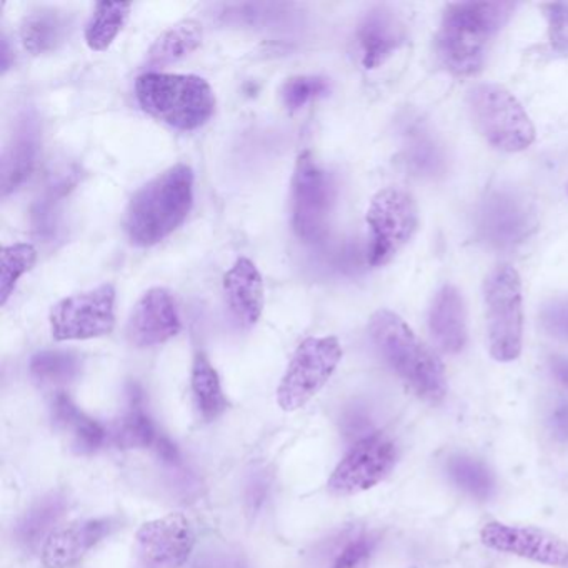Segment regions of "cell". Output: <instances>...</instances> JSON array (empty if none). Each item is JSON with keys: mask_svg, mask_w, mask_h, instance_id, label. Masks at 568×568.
<instances>
[{"mask_svg": "<svg viewBox=\"0 0 568 568\" xmlns=\"http://www.w3.org/2000/svg\"><path fill=\"white\" fill-rule=\"evenodd\" d=\"M335 189L312 152L298 155L292 178V229L305 244H317L327 235Z\"/></svg>", "mask_w": 568, "mask_h": 568, "instance_id": "9", "label": "cell"}, {"mask_svg": "<svg viewBox=\"0 0 568 568\" xmlns=\"http://www.w3.org/2000/svg\"><path fill=\"white\" fill-rule=\"evenodd\" d=\"M551 371H554L555 377L568 388V358H551Z\"/></svg>", "mask_w": 568, "mask_h": 568, "instance_id": "36", "label": "cell"}, {"mask_svg": "<svg viewBox=\"0 0 568 568\" xmlns=\"http://www.w3.org/2000/svg\"><path fill=\"white\" fill-rule=\"evenodd\" d=\"M521 222H524V212L518 211L517 205L511 204L510 199H500L485 214V231L490 235L491 241L501 244L504 224L507 225L510 241H515L518 232L524 229L521 227Z\"/></svg>", "mask_w": 568, "mask_h": 568, "instance_id": "31", "label": "cell"}, {"mask_svg": "<svg viewBox=\"0 0 568 568\" xmlns=\"http://www.w3.org/2000/svg\"><path fill=\"white\" fill-rule=\"evenodd\" d=\"M514 11V2L505 0L448 4L435 39L442 65L454 78L477 75Z\"/></svg>", "mask_w": 568, "mask_h": 568, "instance_id": "1", "label": "cell"}, {"mask_svg": "<svg viewBox=\"0 0 568 568\" xmlns=\"http://www.w3.org/2000/svg\"><path fill=\"white\" fill-rule=\"evenodd\" d=\"M544 324L551 334L568 338V301L555 302L545 308Z\"/></svg>", "mask_w": 568, "mask_h": 568, "instance_id": "34", "label": "cell"}, {"mask_svg": "<svg viewBox=\"0 0 568 568\" xmlns=\"http://www.w3.org/2000/svg\"><path fill=\"white\" fill-rule=\"evenodd\" d=\"M38 262V248L32 244L19 242V244L6 245L0 254V305L4 307L11 295L14 294L22 275L34 268Z\"/></svg>", "mask_w": 568, "mask_h": 568, "instance_id": "28", "label": "cell"}, {"mask_svg": "<svg viewBox=\"0 0 568 568\" xmlns=\"http://www.w3.org/2000/svg\"><path fill=\"white\" fill-rule=\"evenodd\" d=\"M31 375L45 387H64L81 375L82 361L68 351H42L31 358Z\"/></svg>", "mask_w": 568, "mask_h": 568, "instance_id": "27", "label": "cell"}, {"mask_svg": "<svg viewBox=\"0 0 568 568\" xmlns=\"http://www.w3.org/2000/svg\"><path fill=\"white\" fill-rule=\"evenodd\" d=\"M154 422L144 407V392L138 384L128 388V407L115 420L111 438L119 448H155L161 440Z\"/></svg>", "mask_w": 568, "mask_h": 568, "instance_id": "22", "label": "cell"}, {"mask_svg": "<svg viewBox=\"0 0 568 568\" xmlns=\"http://www.w3.org/2000/svg\"><path fill=\"white\" fill-rule=\"evenodd\" d=\"M428 328L435 344L445 354H458L467 344V308L462 292L455 285L445 284L435 294L428 312Z\"/></svg>", "mask_w": 568, "mask_h": 568, "instance_id": "18", "label": "cell"}, {"mask_svg": "<svg viewBox=\"0 0 568 568\" xmlns=\"http://www.w3.org/2000/svg\"><path fill=\"white\" fill-rule=\"evenodd\" d=\"M488 348L494 361L514 362L524 345V294L517 268L500 264L484 282Z\"/></svg>", "mask_w": 568, "mask_h": 568, "instance_id": "5", "label": "cell"}, {"mask_svg": "<svg viewBox=\"0 0 568 568\" xmlns=\"http://www.w3.org/2000/svg\"><path fill=\"white\" fill-rule=\"evenodd\" d=\"M375 540L372 537L355 538L344 550L335 558L332 568H367L374 554Z\"/></svg>", "mask_w": 568, "mask_h": 568, "instance_id": "33", "label": "cell"}, {"mask_svg": "<svg viewBox=\"0 0 568 568\" xmlns=\"http://www.w3.org/2000/svg\"><path fill=\"white\" fill-rule=\"evenodd\" d=\"M68 501L61 495L52 494L39 500L19 524L18 541L28 551L42 548L49 535L55 530V524L64 515Z\"/></svg>", "mask_w": 568, "mask_h": 568, "instance_id": "25", "label": "cell"}, {"mask_svg": "<svg viewBox=\"0 0 568 568\" xmlns=\"http://www.w3.org/2000/svg\"><path fill=\"white\" fill-rule=\"evenodd\" d=\"M368 332L375 347L388 367L430 405L440 404L448 384L440 358L420 341L410 325L395 314L381 308L368 322Z\"/></svg>", "mask_w": 568, "mask_h": 568, "instance_id": "3", "label": "cell"}, {"mask_svg": "<svg viewBox=\"0 0 568 568\" xmlns=\"http://www.w3.org/2000/svg\"><path fill=\"white\" fill-rule=\"evenodd\" d=\"M480 540L490 550L515 555L535 564L564 567L568 564V544L551 531L490 521L480 530Z\"/></svg>", "mask_w": 568, "mask_h": 568, "instance_id": "13", "label": "cell"}, {"mask_svg": "<svg viewBox=\"0 0 568 568\" xmlns=\"http://www.w3.org/2000/svg\"><path fill=\"white\" fill-rule=\"evenodd\" d=\"M9 54H11V52H9L8 39H4V41H2V74H6V72L9 71V68H11Z\"/></svg>", "mask_w": 568, "mask_h": 568, "instance_id": "37", "label": "cell"}, {"mask_svg": "<svg viewBox=\"0 0 568 568\" xmlns=\"http://www.w3.org/2000/svg\"><path fill=\"white\" fill-rule=\"evenodd\" d=\"M448 474L454 478L455 484L462 490L470 494L471 497H488L491 488H494L490 471L487 470V467L481 462L475 460L471 457L458 455V457L450 458V462H448Z\"/></svg>", "mask_w": 568, "mask_h": 568, "instance_id": "29", "label": "cell"}, {"mask_svg": "<svg viewBox=\"0 0 568 568\" xmlns=\"http://www.w3.org/2000/svg\"><path fill=\"white\" fill-rule=\"evenodd\" d=\"M551 428L555 437L560 440H568V404L560 405L551 417Z\"/></svg>", "mask_w": 568, "mask_h": 568, "instance_id": "35", "label": "cell"}, {"mask_svg": "<svg viewBox=\"0 0 568 568\" xmlns=\"http://www.w3.org/2000/svg\"><path fill=\"white\" fill-rule=\"evenodd\" d=\"M118 527L112 517L85 518L58 527L41 548L42 564L48 568H72L81 564Z\"/></svg>", "mask_w": 568, "mask_h": 568, "instance_id": "15", "label": "cell"}, {"mask_svg": "<svg viewBox=\"0 0 568 568\" xmlns=\"http://www.w3.org/2000/svg\"><path fill=\"white\" fill-rule=\"evenodd\" d=\"M342 361L337 337H308L295 348L277 388V405L284 412L305 407L331 381Z\"/></svg>", "mask_w": 568, "mask_h": 568, "instance_id": "8", "label": "cell"}, {"mask_svg": "<svg viewBox=\"0 0 568 568\" xmlns=\"http://www.w3.org/2000/svg\"><path fill=\"white\" fill-rule=\"evenodd\" d=\"M547 19L548 44L551 52L558 55H568V4L554 2L541 6Z\"/></svg>", "mask_w": 568, "mask_h": 568, "instance_id": "32", "label": "cell"}, {"mask_svg": "<svg viewBox=\"0 0 568 568\" xmlns=\"http://www.w3.org/2000/svg\"><path fill=\"white\" fill-rule=\"evenodd\" d=\"M39 152L38 124L31 115H24L18 122L14 134L9 139L2 152V168H0V189L2 195L18 191L36 168Z\"/></svg>", "mask_w": 568, "mask_h": 568, "instance_id": "20", "label": "cell"}, {"mask_svg": "<svg viewBox=\"0 0 568 568\" xmlns=\"http://www.w3.org/2000/svg\"><path fill=\"white\" fill-rule=\"evenodd\" d=\"M397 445L384 432L365 435L344 455L327 481L335 497H352L384 481L397 465Z\"/></svg>", "mask_w": 568, "mask_h": 568, "instance_id": "10", "label": "cell"}, {"mask_svg": "<svg viewBox=\"0 0 568 568\" xmlns=\"http://www.w3.org/2000/svg\"><path fill=\"white\" fill-rule=\"evenodd\" d=\"M195 528L182 511L145 521L135 535L139 568H181L195 548Z\"/></svg>", "mask_w": 568, "mask_h": 568, "instance_id": "12", "label": "cell"}, {"mask_svg": "<svg viewBox=\"0 0 568 568\" xmlns=\"http://www.w3.org/2000/svg\"><path fill=\"white\" fill-rule=\"evenodd\" d=\"M468 111L485 141L501 152H521L535 142L530 115L510 91L498 84H478L468 92Z\"/></svg>", "mask_w": 568, "mask_h": 568, "instance_id": "6", "label": "cell"}, {"mask_svg": "<svg viewBox=\"0 0 568 568\" xmlns=\"http://www.w3.org/2000/svg\"><path fill=\"white\" fill-rule=\"evenodd\" d=\"M129 2H101L95 4L94 14L85 26V42L94 52H104L114 44L118 36L124 31L131 16Z\"/></svg>", "mask_w": 568, "mask_h": 568, "instance_id": "26", "label": "cell"}, {"mask_svg": "<svg viewBox=\"0 0 568 568\" xmlns=\"http://www.w3.org/2000/svg\"><path fill=\"white\" fill-rule=\"evenodd\" d=\"M191 165L175 164L142 185L125 209L124 229L135 247H152L174 234L194 205Z\"/></svg>", "mask_w": 568, "mask_h": 568, "instance_id": "2", "label": "cell"}, {"mask_svg": "<svg viewBox=\"0 0 568 568\" xmlns=\"http://www.w3.org/2000/svg\"><path fill=\"white\" fill-rule=\"evenodd\" d=\"M224 294L239 324L251 328L261 321L265 304L264 278L251 258L239 257L225 272Z\"/></svg>", "mask_w": 568, "mask_h": 568, "instance_id": "17", "label": "cell"}, {"mask_svg": "<svg viewBox=\"0 0 568 568\" xmlns=\"http://www.w3.org/2000/svg\"><path fill=\"white\" fill-rule=\"evenodd\" d=\"M567 195H568V184H567Z\"/></svg>", "mask_w": 568, "mask_h": 568, "instance_id": "38", "label": "cell"}, {"mask_svg": "<svg viewBox=\"0 0 568 568\" xmlns=\"http://www.w3.org/2000/svg\"><path fill=\"white\" fill-rule=\"evenodd\" d=\"M367 258L372 267L388 264L418 229V209L410 192L385 187L372 197L367 211Z\"/></svg>", "mask_w": 568, "mask_h": 568, "instance_id": "7", "label": "cell"}, {"mask_svg": "<svg viewBox=\"0 0 568 568\" xmlns=\"http://www.w3.org/2000/svg\"><path fill=\"white\" fill-rule=\"evenodd\" d=\"M204 31L194 19H185L169 28L155 39L148 52V64L164 68L184 61L202 45Z\"/></svg>", "mask_w": 568, "mask_h": 568, "instance_id": "23", "label": "cell"}, {"mask_svg": "<svg viewBox=\"0 0 568 568\" xmlns=\"http://www.w3.org/2000/svg\"><path fill=\"white\" fill-rule=\"evenodd\" d=\"M51 415L55 430L68 437L75 454H94L109 440L104 425L79 408L65 392H58L52 398Z\"/></svg>", "mask_w": 568, "mask_h": 568, "instance_id": "19", "label": "cell"}, {"mask_svg": "<svg viewBox=\"0 0 568 568\" xmlns=\"http://www.w3.org/2000/svg\"><path fill=\"white\" fill-rule=\"evenodd\" d=\"M191 387L195 407L205 422H214L227 410L229 402L221 377L204 352H197L192 362Z\"/></svg>", "mask_w": 568, "mask_h": 568, "instance_id": "24", "label": "cell"}, {"mask_svg": "<svg viewBox=\"0 0 568 568\" xmlns=\"http://www.w3.org/2000/svg\"><path fill=\"white\" fill-rule=\"evenodd\" d=\"M182 331L181 314L168 288H149L132 311L128 338L139 348L154 347L178 337Z\"/></svg>", "mask_w": 568, "mask_h": 568, "instance_id": "14", "label": "cell"}, {"mask_svg": "<svg viewBox=\"0 0 568 568\" xmlns=\"http://www.w3.org/2000/svg\"><path fill=\"white\" fill-rule=\"evenodd\" d=\"M135 99L145 114L181 132L204 128L215 112V95L194 74L145 72L135 81Z\"/></svg>", "mask_w": 568, "mask_h": 568, "instance_id": "4", "label": "cell"}, {"mask_svg": "<svg viewBox=\"0 0 568 568\" xmlns=\"http://www.w3.org/2000/svg\"><path fill=\"white\" fill-rule=\"evenodd\" d=\"M71 31V14L61 9L41 8L22 19L19 38L29 54L44 55L58 51Z\"/></svg>", "mask_w": 568, "mask_h": 568, "instance_id": "21", "label": "cell"}, {"mask_svg": "<svg viewBox=\"0 0 568 568\" xmlns=\"http://www.w3.org/2000/svg\"><path fill=\"white\" fill-rule=\"evenodd\" d=\"M362 65L367 71L382 68L407 42V26L388 8L372 9L357 31Z\"/></svg>", "mask_w": 568, "mask_h": 568, "instance_id": "16", "label": "cell"}, {"mask_svg": "<svg viewBox=\"0 0 568 568\" xmlns=\"http://www.w3.org/2000/svg\"><path fill=\"white\" fill-rule=\"evenodd\" d=\"M331 91L327 79L318 75H297L288 79L282 88V102L291 112L301 111L315 99L324 98Z\"/></svg>", "mask_w": 568, "mask_h": 568, "instance_id": "30", "label": "cell"}, {"mask_svg": "<svg viewBox=\"0 0 568 568\" xmlns=\"http://www.w3.org/2000/svg\"><path fill=\"white\" fill-rule=\"evenodd\" d=\"M52 338L58 342L89 341L112 334L115 327V287L102 284L69 295L49 315Z\"/></svg>", "mask_w": 568, "mask_h": 568, "instance_id": "11", "label": "cell"}]
</instances>
